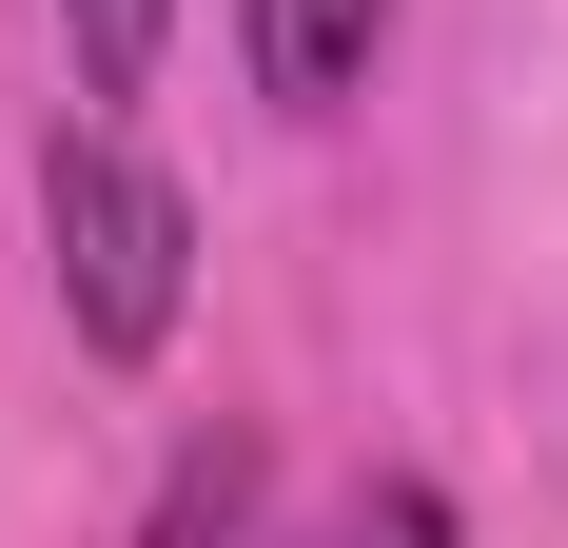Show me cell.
Masks as SVG:
<instances>
[{
  "label": "cell",
  "mask_w": 568,
  "mask_h": 548,
  "mask_svg": "<svg viewBox=\"0 0 568 548\" xmlns=\"http://www.w3.org/2000/svg\"><path fill=\"white\" fill-rule=\"evenodd\" d=\"M373 40H393V0H255V99L334 118L353 79H373Z\"/></svg>",
  "instance_id": "obj_2"
},
{
  "label": "cell",
  "mask_w": 568,
  "mask_h": 548,
  "mask_svg": "<svg viewBox=\"0 0 568 548\" xmlns=\"http://www.w3.org/2000/svg\"><path fill=\"white\" fill-rule=\"evenodd\" d=\"M40 255H59V314H79V353H158L176 294H196V196H176L138 138H40Z\"/></svg>",
  "instance_id": "obj_1"
},
{
  "label": "cell",
  "mask_w": 568,
  "mask_h": 548,
  "mask_svg": "<svg viewBox=\"0 0 568 548\" xmlns=\"http://www.w3.org/2000/svg\"><path fill=\"white\" fill-rule=\"evenodd\" d=\"M334 548H452V490H432V470H393V490L353 509V529H334Z\"/></svg>",
  "instance_id": "obj_5"
},
{
  "label": "cell",
  "mask_w": 568,
  "mask_h": 548,
  "mask_svg": "<svg viewBox=\"0 0 568 548\" xmlns=\"http://www.w3.org/2000/svg\"><path fill=\"white\" fill-rule=\"evenodd\" d=\"M59 20H79V79H99V99H138L158 40H176V0H59Z\"/></svg>",
  "instance_id": "obj_4"
},
{
  "label": "cell",
  "mask_w": 568,
  "mask_h": 548,
  "mask_svg": "<svg viewBox=\"0 0 568 548\" xmlns=\"http://www.w3.org/2000/svg\"><path fill=\"white\" fill-rule=\"evenodd\" d=\"M235 509H255V450H176V490H158V548H235Z\"/></svg>",
  "instance_id": "obj_3"
}]
</instances>
